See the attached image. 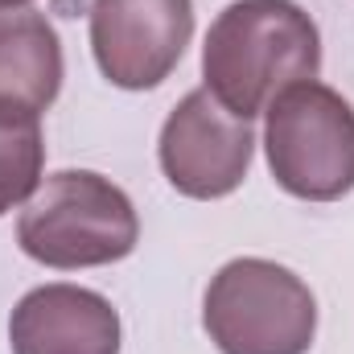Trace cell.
I'll return each mask as SVG.
<instances>
[{
	"instance_id": "obj_3",
	"label": "cell",
	"mask_w": 354,
	"mask_h": 354,
	"mask_svg": "<svg viewBox=\"0 0 354 354\" xmlns=\"http://www.w3.org/2000/svg\"><path fill=\"white\" fill-rule=\"evenodd\" d=\"M202 326L223 354H309L317 297L292 268L243 256L210 276Z\"/></svg>"
},
{
	"instance_id": "obj_10",
	"label": "cell",
	"mask_w": 354,
	"mask_h": 354,
	"mask_svg": "<svg viewBox=\"0 0 354 354\" xmlns=\"http://www.w3.org/2000/svg\"><path fill=\"white\" fill-rule=\"evenodd\" d=\"M25 4H33V0H0V12H8V8H25Z\"/></svg>"
},
{
	"instance_id": "obj_4",
	"label": "cell",
	"mask_w": 354,
	"mask_h": 354,
	"mask_svg": "<svg viewBox=\"0 0 354 354\" xmlns=\"http://www.w3.org/2000/svg\"><path fill=\"white\" fill-rule=\"evenodd\" d=\"M264 153L276 185L301 202H338L354 189V107L309 79L264 111Z\"/></svg>"
},
{
	"instance_id": "obj_2",
	"label": "cell",
	"mask_w": 354,
	"mask_h": 354,
	"mask_svg": "<svg viewBox=\"0 0 354 354\" xmlns=\"http://www.w3.org/2000/svg\"><path fill=\"white\" fill-rule=\"evenodd\" d=\"M140 218L132 198L103 174H50L21 206L17 243L29 260L58 272L120 264L136 252Z\"/></svg>"
},
{
	"instance_id": "obj_8",
	"label": "cell",
	"mask_w": 354,
	"mask_h": 354,
	"mask_svg": "<svg viewBox=\"0 0 354 354\" xmlns=\"http://www.w3.org/2000/svg\"><path fill=\"white\" fill-rule=\"evenodd\" d=\"M62 75L58 29L33 8L0 12V99L46 111L62 91Z\"/></svg>"
},
{
	"instance_id": "obj_1",
	"label": "cell",
	"mask_w": 354,
	"mask_h": 354,
	"mask_svg": "<svg viewBox=\"0 0 354 354\" xmlns=\"http://www.w3.org/2000/svg\"><path fill=\"white\" fill-rule=\"evenodd\" d=\"M317 71L322 33L297 0H235L214 17L202 46V87L248 124Z\"/></svg>"
},
{
	"instance_id": "obj_5",
	"label": "cell",
	"mask_w": 354,
	"mask_h": 354,
	"mask_svg": "<svg viewBox=\"0 0 354 354\" xmlns=\"http://www.w3.org/2000/svg\"><path fill=\"white\" fill-rule=\"evenodd\" d=\"M252 124L231 115L206 87L189 91L161 124L157 161L181 198L214 202L243 185L252 169Z\"/></svg>"
},
{
	"instance_id": "obj_6",
	"label": "cell",
	"mask_w": 354,
	"mask_h": 354,
	"mask_svg": "<svg viewBox=\"0 0 354 354\" xmlns=\"http://www.w3.org/2000/svg\"><path fill=\"white\" fill-rule=\"evenodd\" d=\"M194 37V0H95L91 54L120 91H153L177 71Z\"/></svg>"
},
{
	"instance_id": "obj_9",
	"label": "cell",
	"mask_w": 354,
	"mask_h": 354,
	"mask_svg": "<svg viewBox=\"0 0 354 354\" xmlns=\"http://www.w3.org/2000/svg\"><path fill=\"white\" fill-rule=\"evenodd\" d=\"M41 174H46L41 111L0 99V218L37 194Z\"/></svg>"
},
{
	"instance_id": "obj_7",
	"label": "cell",
	"mask_w": 354,
	"mask_h": 354,
	"mask_svg": "<svg viewBox=\"0 0 354 354\" xmlns=\"http://www.w3.org/2000/svg\"><path fill=\"white\" fill-rule=\"evenodd\" d=\"M115 305L83 284L29 288L8 317L12 354H120Z\"/></svg>"
}]
</instances>
